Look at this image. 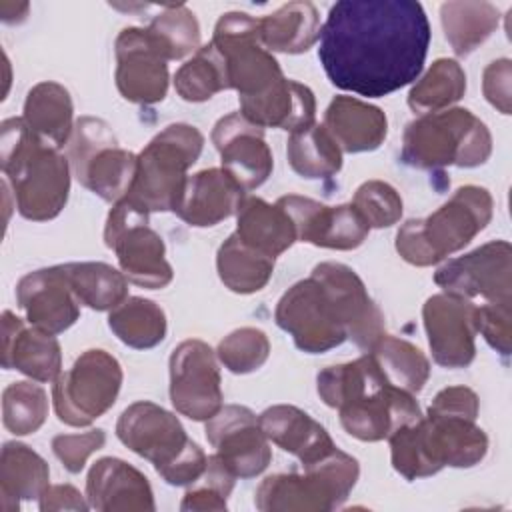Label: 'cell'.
I'll use <instances>...</instances> for the list:
<instances>
[{
  "instance_id": "obj_6",
  "label": "cell",
  "mask_w": 512,
  "mask_h": 512,
  "mask_svg": "<svg viewBox=\"0 0 512 512\" xmlns=\"http://www.w3.org/2000/svg\"><path fill=\"white\" fill-rule=\"evenodd\" d=\"M116 436L172 486H190L206 470V454L188 438L178 416L150 400H138L120 414Z\"/></svg>"
},
{
  "instance_id": "obj_21",
  "label": "cell",
  "mask_w": 512,
  "mask_h": 512,
  "mask_svg": "<svg viewBox=\"0 0 512 512\" xmlns=\"http://www.w3.org/2000/svg\"><path fill=\"white\" fill-rule=\"evenodd\" d=\"M116 88L136 104L162 102L168 92V60L158 52L146 28H124L114 44Z\"/></svg>"
},
{
  "instance_id": "obj_20",
  "label": "cell",
  "mask_w": 512,
  "mask_h": 512,
  "mask_svg": "<svg viewBox=\"0 0 512 512\" xmlns=\"http://www.w3.org/2000/svg\"><path fill=\"white\" fill-rule=\"evenodd\" d=\"M276 202L294 222L298 242L332 250H354L370 232L368 224L352 204L326 206L298 194L282 196Z\"/></svg>"
},
{
  "instance_id": "obj_49",
  "label": "cell",
  "mask_w": 512,
  "mask_h": 512,
  "mask_svg": "<svg viewBox=\"0 0 512 512\" xmlns=\"http://www.w3.org/2000/svg\"><path fill=\"white\" fill-rule=\"evenodd\" d=\"M510 78L512 62L508 58L490 62L482 74V92L486 100L502 114H510Z\"/></svg>"
},
{
  "instance_id": "obj_2",
  "label": "cell",
  "mask_w": 512,
  "mask_h": 512,
  "mask_svg": "<svg viewBox=\"0 0 512 512\" xmlns=\"http://www.w3.org/2000/svg\"><path fill=\"white\" fill-rule=\"evenodd\" d=\"M316 388L322 402L338 410L342 428L362 442L390 438L422 416L414 394L388 384L370 354L320 370Z\"/></svg>"
},
{
  "instance_id": "obj_17",
  "label": "cell",
  "mask_w": 512,
  "mask_h": 512,
  "mask_svg": "<svg viewBox=\"0 0 512 512\" xmlns=\"http://www.w3.org/2000/svg\"><path fill=\"white\" fill-rule=\"evenodd\" d=\"M206 438L214 454L236 478L262 474L272 460L270 440L262 432L258 416L246 406H222L206 420Z\"/></svg>"
},
{
  "instance_id": "obj_48",
  "label": "cell",
  "mask_w": 512,
  "mask_h": 512,
  "mask_svg": "<svg viewBox=\"0 0 512 512\" xmlns=\"http://www.w3.org/2000/svg\"><path fill=\"white\" fill-rule=\"evenodd\" d=\"M476 330L498 354L508 356L512 344V304L486 302L476 306Z\"/></svg>"
},
{
  "instance_id": "obj_30",
  "label": "cell",
  "mask_w": 512,
  "mask_h": 512,
  "mask_svg": "<svg viewBox=\"0 0 512 512\" xmlns=\"http://www.w3.org/2000/svg\"><path fill=\"white\" fill-rule=\"evenodd\" d=\"M234 234L254 250L276 258L298 242L294 222L276 204H268L258 196H246L236 212Z\"/></svg>"
},
{
  "instance_id": "obj_32",
  "label": "cell",
  "mask_w": 512,
  "mask_h": 512,
  "mask_svg": "<svg viewBox=\"0 0 512 512\" xmlns=\"http://www.w3.org/2000/svg\"><path fill=\"white\" fill-rule=\"evenodd\" d=\"M320 38V14L312 2H288L260 18V40L266 50L282 54L308 52Z\"/></svg>"
},
{
  "instance_id": "obj_41",
  "label": "cell",
  "mask_w": 512,
  "mask_h": 512,
  "mask_svg": "<svg viewBox=\"0 0 512 512\" xmlns=\"http://www.w3.org/2000/svg\"><path fill=\"white\" fill-rule=\"evenodd\" d=\"M174 88L186 102H206L214 94L230 88L224 58L212 42L200 46L198 52L178 68Z\"/></svg>"
},
{
  "instance_id": "obj_4",
  "label": "cell",
  "mask_w": 512,
  "mask_h": 512,
  "mask_svg": "<svg viewBox=\"0 0 512 512\" xmlns=\"http://www.w3.org/2000/svg\"><path fill=\"white\" fill-rule=\"evenodd\" d=\"M388 440L392 466L406 480L432 476L444 466L472 468L488 452V436L476 418L430 408Z\"/></svg>"
},
{
  "instance_id": "obj_29",
  "label": "cell",
  "mask_w": 512,
  "mask_h": 512,
  "mask_svg": "<svg viewBox=\"0 0 512 512\" xmlns=\"http://www.w3.org/2000/svg\"><path fill=\"white\" fill-rule=\"evenodd\" d=\"M238 112L260 128H280L296 132L314 124L316 98L308 86L284 78L266 94L250 100H240Z\"/></svg>"
},
{
  "instance_id": "obj_15",
  "label": "cell",
  "mask_w": 512,
  "mask_h": 512,
  "mask_svg": "<svg viewBox=\"0 0 512 512\" xmlns=\"http://www.w3.org/2000/svg\"><path fill=\"white\" fill-rule=\"evenodd\" d=\"M222 380L216 352L202 340L180 342L170 356V400L182 416L206 422L222 406Z\"/></svg>"
},
{
  "instance_id": "obj_27",
  "label": "cell",
  "mask_w": 512,
  "mask_h": 512,
  "mask_svg": "<svg viewBox=\"0 0 512 512\" xmlns=\"http://www.w3.org/2000/svg\"><path fill=\"white\" fill-rule=\"evenodd\" d=\"M258 422L266 438L296 456L302 466L318 462L336 448L326 428L296 406H270L258 416Z\"/></svg>"
},
{
  "instance_id": "obj_16",
  "label": "cell",
  "mask_w": 512,
  "mask_h": 512,
  "mask_svg": "<svg viewBox=\"0 0 512 512\" xmlns=\"http://www.w3.org/2000/svg\"><path fill=\"white\" fill-rule=\"evenodd\" d=\"M434 282L448 294L484 298L486 302L512 304V246L492 240L480 248L442 264Z\"/></svg>"
},
{
  "instance_id": "obj_12",
  "label": "cell",
  "mask_w": 512,
  "mask_h": 512,
  "mask_svg": "<svg viewBox=\"0 0 512 512\" xmlns=\"http://www.w3.org/2000/svg\"><path fill=\"white\" fill-rule=\"evenodd\" d=\"M120 386V362L102 348H90L54 380V412L68 426H90L114 406Z\"/></svg>"
},
{
  "instance_id": "obj_36",
  "label": "cell",
  "mask_w": 512,
  "mask_h": 512,
  "mask_svg": "<svg viewBox=\"0 0 512 512\" xmlns=\"http://www.w3.org/2000/svg\"><path fill=\"white\" fill-rule=\"evenodd\" d=\"M286 158L290 168L306 178H332L342 168V150L322 124H310L302 130L290 132L286 142Z\"/></svg>"
},
{
  "instance_id": "obj_24",
  "label": "cell",
  "mask_w": 512,
  "mask_h": 512,
  "mask_svg": "<svg viewBox=\"0 0 512 512\" xmlns=\"http://www.w3.org/2000/svg\"><path fill=\"white\" fill-rule=\"evenodd\" d=\"M86 498L100 512H152L156 508L148 478L128 462L106 456L86 476Z\"/></svg>"
},
{
  "instance_id": "obj_50",
  "label": "cell",
  "mask_w": 512,
  "mask_h": 512,
  "mask_svg": "<svg viewBox=\"0 0 512 512\" xmlns=\"http://www.w3.org/2000/svg\"><path fill=\"white\" fill-rule=\"evenodd\" d=\"M38 506L44 512L50 510H88L90 504L82 498V494L70 484L48 486L44 494L38 498Z\"/></svg>"
},
{
  "instance_id": "obj_26",
  "label": "cell",
  "mask_w": 512,
  "mask_h": 512,
  "mask_svg": "<svg viewBox=\"0 0 512 512\" xmlns=\"http://www.w3.org/2000/svg\"><path fill=\"white\" fill-rule=\"evenodd\" d=\"M2 368L18 370L36 382L60 376L62 352L54 334L26 326L14 312L2 314Z\"/></svg>"
},
{
  "instance_id": "obj_47",
  "label": "cell",
  "mask_w": 512,
  "mask_h": 512,
  "mask_svg": "<svg viewBox=\"0 0 512 512\" xmlns=\"http://www.w3.org/2000/svg\"><path fill=\"white\" fill-rule=\"evenodd\" d=\"M106 442V432L96 428L82 434H58L52 438V452L70 474L82 472L90 454Z\"/></svg>"
},
{
  "instance_id": "obj_38",
  "label": "cell",
  "mask_w": 512,
  "mask_h": 512,
  "mask_svg": "<svg viewBox=\"0 0 512 512\" xmlns=\"http://www.w3.org/2000/svg\"><path fill=\"white\" fill-rule=\"evenodd\" d=\"M368 354L374 358L388 384L408 394H418L428 382L430 362L426 354L408 340L384 334Z\"/></svg>"
},
{
  "instance_id": "obj_14",
  "label": "cell",
  "mask_w": 512,
  "mask_h": 512,
  "mask_svg": "<svg viewBox=\"0 0 512 512\" xmlns=\"http://www.w3.org/2000/svg\"><path fill=\"white\" fill-rule=\"evenodd\" d=\"M274 318L292 336L296 348L308 354L328 352L348 340L334 302L314 276L296 282L282 294Z\"/></svg>"
},
{
  "instance_id": "obj_42",
  "label": "cell",
  "mask_w": 512,
  "mask_h": 512,
  "mask_svg": "<svg viewBox=\"0 0 512 512\" xmlns=\"http://www.w3.org/2000/svg\"><path fill=\"white\" fill-rule=\"evenodd\" d=\"M146 32L166 60H180L200 48V24L184 4L166 6L150 20Z\"/></svg>"
},
{
  "instance_id": "obj_3",
  "label": "cell",
  "mask_w": 512,
  "mask_h": 512,
  "mask_svg": "<svg viewBox=\"0 0 512 512\" xmlns=\"http://www.w3.org/2000/svg\"><path fill=\"white\" fill-rule=\"evenodd\" d=\"M0 166L20 216L46 222L62 212L70 192V160L60 148L42 140L24 118L2 122Z\"/></svg>"
},
{
  "instance_id": "obj_13",
  "label": "cell",
  "mask_w": 512,
  "mask_h": 512,
  "mask_svg": "<svg viewBox=\"0 0 512 512\" xmlns=\"http://www.w3.org/2000/svg\"><path fill=\"white\" fill-rule=\"evenodd\" d=\"M210 42L222 54L228 84L240 100L258 98L286 78L274 54L260 40V18L246 12L222 14Z\"/></svg>"
},
{
  "instance_id": "obj_9",
  "label": "cell",
  "mask_w": 512,
  "mask_h": 512,
  "mask_svg": "<svg viewBox=\"0 0 512 512\" xmlns=\"http://www.w3.org/2000/svg\"><path fill=\"white\" fill-rule=\"evenodd\" d=\"M360 476L358 460L338 448L304 466V474H272L256 490L262 512H326L338 508Z\"/></svg>"
},
{
  "instance_id": "obj_10",
  "label": "cell",
  "mask_w": 512,
  "mask_h": 512,
  "mask_svg": "<svg viewBox=\"0 0 512 512\" xmlns=\"http://www.w3.org/2000/svg\"><path fill=\"white\" fill-rule=\"evenodd\" d=\"M68 160L78 182L106 202L122 200L136 176L138 156L118 146L108 122L82 116L74 122Z\"/></svg>"
},
{
  "instance_id": "obj_7",
  "label": "cell",
  "mask_w": 512,
  "mask_h": 512,
  "mask_svg": "<svg viewBox=\"0 0 512 512\" xmlns=\"http://www.w3.org/2000/svg\"><path fill=\"white\" fill-rule=\"evenodd\" d=\"M492 154L488 126L468 108H444L420 114L406 124L400 158L420 170L446 166L476 168Z\"/></svg>"
},
{
  "instance_id": "obj_25",
  "label": "cell",
  "mask_w": 512,
  "mask_h": 512,
  "mask_svg": "<svg viewBox=\"0 0 512 512\" xmlns=\"http://www.w3.org/2000/svg\"><path fill=\"white\" fill-rule=\"evenodd\" d=\"M244 192L224 168H206L188 176L174 214L188 226H216L238 212Z\"/></svg>"
},
{
  "instance_id": "obj_33",
  "label": "cell",
  "mask_w": 512,
  "mask_h": 512,
  "mask_svg": "<svg viewBox=\"0 0 512 512\" xmlns=\"http://www.w3.org/2000/svg\"><path fill=\"white\" fill-rule=\"evenodd\" d=\"M72 112L70 92L58 82L44 80L28 90L22 118L42 140L56 148H64L74 130Z\"/></svg>"
},
{
  "instance_id": "obj_31",
  "label": "cell",
  "mask_w": 512,
  "mask_h": 512,
  "mask_svg": "<svg viewBox=\"0 0 512 512\" xmlns=\"http://www.w3.org/2000/svg\"><path fill=\"white\" fill-rule=\"evenodd\" d=\"M46 460L22 442H6L0 454V508L16 512L22 500H38L50 486Z\"/></svg>"
},
{
  "instance_id": "obj_8",
  "label": "cell",
  "mask_w": 512,
  "mask_h": 512,
  "mask_svg": "<svg viewBox=\"0 0 512 512\" xmlns=\"http://www.w3.org/2000/svg\"><path fill=\"white\" fill-rule=\"evenodd\" d=\"M204 136L190 124H170L138 154L136 176L124 198L146 212H174L188 180V168L200 158Z\"/></svg>"
},
{
  "instance_id": "obj_44",
  "label": "cell",
  "mask_w": 512,
  "mask_h": 512,
  "mask_svg": "<svg viewBox=\"0 0 512 512\" xmlns=\"http://www.w3.org/2000/svg\"><path fill=\"white\" fill-rule=\"evenodd\" d=\"M216 356L232 374H250L268 360L270 340L262 330L244 326L220 340Z\"/></svg>"
},
{
  "instance_id": "obj_45",
  "label": "cell",
  "mask_w": 512,
  "mask_h": 512,
  "mask_svg": "<svg viewBox=\"0 0 512 512\" xmlns=\"http://www.w3.org/2000/svg\"><path fill=\"white\" fill-rule=\"evenodd\" d=\"M236 476L212 454L208 456L206 470L186 490L180 510H226V500L234 488Z\"/></svg>"
},
{
  "instance_id": "obj_1",
  "label": "cell",
  "mask_w": 512,
  "mask_h": 512,
  "mask_svg": "<svg viewBox=\"0 0 512 512\" xmlns=\"http://www.w3.org/2000/svg\"><path fill=\"white\" fill-rule=\"evenodd\" d=\"M428 46L420 2L340 0L320 26L318 58L336 88L382 98L418 80Z\"/></svg>"
},
{
  "instance_id": "obj_43",
  "label": "cell",
  "mask_w": 512,
  "mask_h": 512,
  "mask_svg": "<svg viewBox=\"0 0 512 512\" xmlns=\"http://www.w3.org/2000/svg\"><path fill=\"white\" fill-rule=\"evenodd\" d=\"M48 416V396L34 382H12L2 394L4 428L16 436L34 434Z\"/></svg>"
},
{
  "instance_id": "obj_46",
  "label": "cell",
  "mask_w": 512,
  "mask_h": 512,
  "mask_svg": "<svg viewBox=\"0 0 512 512\" xmlns=\"http://www.w3.org/2000/svg\"><path fill=\"white\" fill-rule=\"evenodd\" d=\"M368 228H390L402 218V198L394 186L382 180H368L358 186L350 202Z\"/></svg>"
},
{
  "instance_id": "obj_23",
  "label": "cell",
  "mask_w": 512,
  "mask_h": 512,
  "mask_svg": "<svg viewBox=\"0 0 512 512\" xmlns=\"http://www.w3.org/2000/svg\"><path fill=\"white\" fill-rule=\"evenodd\" d=\"M16 302L32 326L54 336L68 330L80 316V302L62 264L22 276L16 284Z\"/></svg>"
},
{
  "instance_id": "obj_22",
  "label": "cell",
  "mask_w": 512,
  "mask_h": 512,
  "mask_svg": "<svg viewBox=\"0 0 512 512\" xmlns=\"http://www.w3.org/2000/svg\"><path fill=\"white\" fill-rule=\"evenodd\" d=\"M210 138L220 154L222 168L232 174L244 190H254L270 178L274 160L264 138V128L256 126L240 112H232L214 124Z\"/></svg>"
},
{
  "instance_id": "obj_18",
  "label": "cell",
  "mask_w": 512,
  "mask_h": 512,
  "mask_svg": "<svg viewBox=\"0 0 512 512\" xmlns=\"http://www.w3.org/2000/svg\"><path fill=\"white\" fill-rule=\"evenodd\" d=\"M432 358L444 368H466L476 356V304L456 294H434L422 306Z\"/></svg>"
},
{
  "instance_id": "obj_11",
  "label": "cell",
  "mask_w": 512,
  "mask_h": 512,
  "mask_svg": "<svg viewBox=\"0 0 512 512\" xmlns=\"http://www.w3.org/2000/svg\"><path fill=\"white\" fill-rule=\"evenodd\" d=\"M150 212L128 198L114 202L104 226V242L114 250L128 282L158 290L172 282L174 272L166 260L162 236L148 224Z\"/></svg>"
},
{
  "instance_id": "obj_37",
  "label": "cell",
  "mask_w": 512,
  "mask_h": 512,
  "mask_svg": "<svg viewBox=\"0 0 512 512\" xmlns=\"http://www.w3.org/2000/svg\"><path fill=\"white\" fill-rule=\"evenodd\" d=\"M62 266L78 302L92 310H114L128 298V278L110 264L68 262Z\"/></svg>"
},
{
  "instance_id": "obj_40",
  "label": "cell",
  "mask_w": 512,
  "mask_h": 512,
  "mask_svg": "<svg viewBox=\"0 0 512 512\" xmlns=\"http://www.w3.org/2000/svg\"><path fill=\"white\" fill-rule=\"evenodd\" d=\"M466 92V72L452 58H438L408 92V106L418 114L438 112L458 102Z\"/></svg>"
},
{
  "instance_id": "obj_28",
  "label": "cell",
  "mask_w": 512,
  "mask_h": 512,
  "mask_svg": "<svg viewBox=\"0 0 512 512\" xmlns=\"http://www.w3.org/2000/svg\"><path fill=\"white\" fill-rule=\"evenodd\" d=\"M338 148L348 154L376 150L388 134L386 114L354 96H336L324 112V124Z\"/></svg>"
},
{
  "instance_id": "obj_35",
  "label": "cell",
  "mask_w": 512,
  "mask_h": 512,
  "mask_svg": "<svg viewBox=\"0 0 512 512\" xmlns=\"http://www.w3.org/2000/svg\"><path fill=\"white\" fill-rule=\"evenodd\" d=\"M274 260L244 244L234 232L220 244L216 270L222 284L236 294H254L262 290L274 272Z\"/></svg>"
},
{
  "instance_id": "obj_39",
  "label": "cell",
  "mask_w": 512,
  "mask_h": 512,
  "mask_svg": "<svg viewBox=\"0 0 512 512\" xmlns=\"http://www.w3.org/2000/svg\"><path fill=\"white\" fill-rule=\"evenodd\" d=\"M108 326L120 342L136 350H148L158 346L166 338V314L164 310L140 296L126 298L114 310H110Z\"/></svg>"
},
{
  "instance_id": "obj_34",
  "label": "cell",
  "mask_w": 512,
  "mask_h": 512,
  "mask_svg": "<svg viewBox=\"0 0 512 512\" xmlns=\"http://www.w3.org/2000/svg\"><path fill=\"white\" fill-rule=\"evenodd\" d=\"M444 36L456 56L472 54L500 22V10L490 2H444L440 6Z\"/></svg>"
},
{
  "instance_id": "obj_19",
  "label": "cell",
  "mask_w": 512,
  "mask_h": 512,
  "mask_svg": "<svg viewBox=\"0 0 512 512\" xmlns=\"http://www.w3.org/2000/svg\"><path fill=\"white\" fill-rule=\"evenodd\" d=\"M310 276L328 292L348 338L368 352L386 334V326L384 314L368 296L360 276L340 262H320Z\"/></svg>"
},
{
  "instance_id": "obj_5",
  "label": "cell",
  "mask_w": 512,
  "mask_h": 512,
  "mask_svg": "<svg viewBox=\"0 0 512 512\" xmlns=\"http://www.w3.org/2000/svg\"><path fill=\"white\" fill-rule=\"evenodd\" d=\"M494 202L486 188L460 186L426 218L404 222L396 234L398 254L412 266H432L470 244L492 220Z\"/></svg>"
}]
</instances>
